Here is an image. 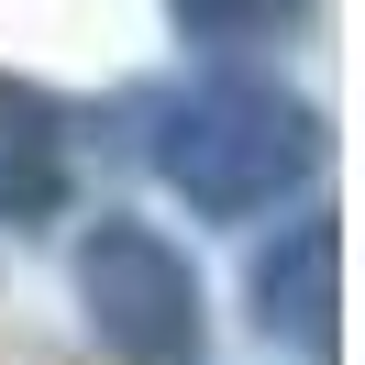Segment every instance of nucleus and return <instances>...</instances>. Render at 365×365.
Here are the masks:
<instances>
[{
    "label": "nucleus",
    "instance_id": "obj_5",
    "mask_svg": "<svg viewBox=\"0 0 365 365\" xmlns=\"http://www.w3.org/2000/svg\"><path fill=\"white\" fill-rule=\"evenodd\" d=\"M299 0H178V23L200 34V45H255V34H277Z\"/></svg>",
    "mask_w": 365,
    "mask_h": 365
},
{
    "label": "nucleus",
    "instance_id": "obj_3",
    "mask_svg": "<svg viewBox=\"0 0 365 365\" xmlns=\"http://www.w3.org/2000/svg\"><path fill=\"white\" fill-rule=\"evenodd\" d=\"M56 188H67V133H56V100L0 78V222L56 210Z\"/></svg>",
    "mask_w": 365,
    "mask_h": 365
},
{
    "label": "nucleus",
    "instance_id": "obj_1",
    "mask_svg": "<svg viewBox=\"0 0 365 365\" xmlns=\"http://www.w3.org/2000/svg\"><path fill=\"white\" fill-rule=\"evenodd\" d=\"M155 155H166V178L200 210H255V200H277V188L321 155V133H310L299 100L255 89V78H210V89H188L178 111H166Z\"/></svg>",
    "mask_w": 365,
    "mask_h": 365
},
{
    "label": "nucleus",
    "instance_id": "obj_4",
    "mask_svg": "<svg viewBox=\"0 0 365 365\" xmlns=\"http://www.w3.org/2000/svg\"><path fill=\"white\" fill-rule=\"evenodd\" d=\"M255 299H266V332L288 321L310 354H332V222H299L288 255L255 266Z\"/></svg>",
    "mask_w": 365,
    "mask_h": 365
},
{
    "label": "nucleus",
    "instance_id": "obj_2",
    "mask_svg": "<svg viewBox=\"0 0 365 365\" xmlns=\"http://www.w3.org/2000/svg\"><path fill=\"white\" fill-rule=\"evenodd\" d=\"M78 288H89V321L122 365H200V277L166 232L100 222L78 255Z\"/></svg>",
    "mask_w": 365,
    "mask_h": 365
}]
</instances>
